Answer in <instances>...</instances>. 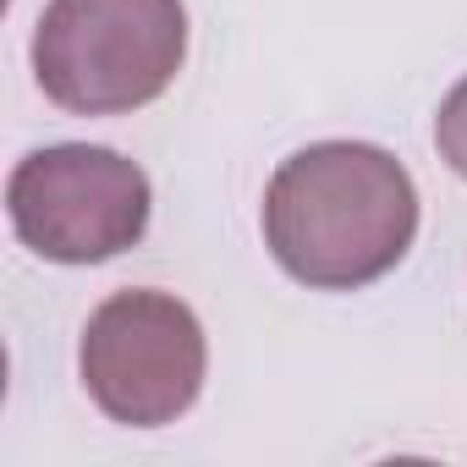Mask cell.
<instances>
[{"instance_id":"1","label":"cell","mask_w":467,"mask_h":467,"mask_svg":"<svg viewBox=\"0 0 467 467\" xmlns=\"http://www.w3.org/2000/svg\"><path fill=\"white\" fill-rule=\"evenodd\" d=\"M418 237L412 171L379 143H308L265 187V248L308 292H363Z\"/></svg>"},{"instance_id":"2","label":"cell","mask_w":467,"mask_h":467,"mask_svg":"<svg viewBox=\"0 0 467 467\" xmlns=\"http://www.w3.org/2000/svg\"><path fill=\"white\" fill-rule=\"evenodd\" d=\"M187 61L182 0H50L34 28V78L72 116H132Z\"/></svg>"},{"instance_id":"3","label":"cell","mask_w":467,"mask_h":467,"mask_svg":"<svg viewBox=\"0 0 467 467\" xmlns=\"http://www.w3.org/2000/svg\"><path fill=\"white\" fill-rule=\"evenodd\" d=\"M6 214L28 254L50 265H105L143 243L154 187L121 149L50 143L12 165Z\"/></svg>"},{"instance_id":"4","label":"cell","mask_w":467,"mask_h":467,"mask_svg":"<svg viewBox=\"0 0 467 467\" xmlns=\"http://www.w3.org/2000/svg\"><path fill=\"white\" fill-rule=\"evenodd\" d=\"M78 368L83 390L110 423L160 429L198 401L209 374V341L198 314L176 292L132 286L110 292L88 314Z\"/></svg>"},{"instance_id":"5","label":"cell","mask_w":467,"mask_h":467,"mask_svg":"<svg viewBox=\"0 0 467 467\" xmlns=\"http://www.w3.org/2000/svg\"><path fill=\"white\" fill-rule=\"evenodd\" d=\"M434 149H440V160L467 182V78L440 99V116H434Z\"/></svg>"}]
</instances>
